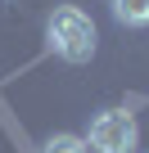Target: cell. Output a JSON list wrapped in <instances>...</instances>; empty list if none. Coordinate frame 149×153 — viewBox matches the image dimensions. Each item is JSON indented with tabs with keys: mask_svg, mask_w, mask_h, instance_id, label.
I'll return each instance as SVG.
<instances>
[{
	"mask_svg": "<svg viewBox=\"0 0 149 153\" xmlns=\"http://www.w3.org/2000/svg\"><path fill=\"white\" fill-rule=\"evenodd\" d=\"M45 36H50V50H54L63 63H91V59H95V45H100L95 23H91L77 5H59V9L50 14Z\"/></svg>",
	"mask_w": 149,
	"mask_h": 153,
	"instance_id": "6da1fadb",
	"label": "cell"
},
{
	"mask_svg": "<svg viewBox=\"0 0 149 153\" xmlns=\"http://www.w3.org/2000/svg\"><path fill=\"white\" fill-rule=\"evenodd\" d=\"M140 144V131H136V117L127 108H104L91 117V135H86V149L95 153H136Z\"/></svg>",
	"mask_w": 149,
	"mask_h": 153,
	"instance_id": "7a4b0ae2",
	"label": "cell"
},
{
	"mask_svg": "<svg viewBox=\"0 0 149 153\" xmlns=\"http://www.w3.org/2000/svg\"><path fill=\"white\" fill-rule=\"evenodd\" d=\"M113 14L127 27H149V0H113Z\"/></svg>",
	"mask_w": 149,
	"mask_h": 153,
	"instance_id": "3957f363",
	"label": "cell"
},
{
	"mask_svg": "<svg viewBox=\"0 0 149 153\" xmlns=\"http://www.w3.org/2000/svg\"><path fill=\"white\" fill-rule=\"evenodd\" d=\"M41 153H86V140H82V135H68V131H63V135H50Z\"/></svg>",
	"mask_w": 149,
	"mask_h": 153,
	"instance_id": "277c9868",
	"label": "cell"
}]
</instances>
